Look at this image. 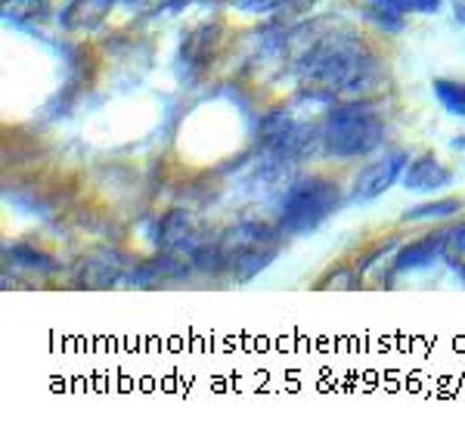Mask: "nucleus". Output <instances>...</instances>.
<instances>
[{
  "label": "nucleus",
  "mask_w": 465,
  "mask_h": 434,
  "mask_svg": "<svg viewBox=\"0 0 465 434\" xmlns=\"http://www.w3.org/2000/svg\"><path fill=\"white\" fill-rule=\"evenodd\" d=\"M304 87L317 100H360L379 78V65L354 35H326L298 63Z\"/></svg>",
  "instance_id": "obj_1"
},
{
  "label": "nucleus",
  "mask_w": 465,
  "mask_h": 434,
  "mask_svg": "<svg viewBox=\"0 0 465 434\" xmlns=\"http://www.w3.org/2000/svg\"><path fill=\"white\" fill-rule=\"evenodd\" d=\"M385 143V122L370 103L344 100L329 109L326 122L320 127V149L329 159H363Z\"/></svg>",
  "instance_id": "obj_2"
},
{
  "label": "nucleus",
  "mask_w": 465,
  "mask_h": 434,
  "mask_svg": "<svg viewBox=\"0 0 465 434\" xmlns=\"http://www.w3.org/2000/svg\"><path fill=\"white\" fill-rule=\"evenodd\" d=\"M341 205V190L329 177H304L292 183L280 208V230L292 236H304L317 230L329 214Z\"/></svg>",
  "instance_id": "obj_3"
},
{
  "label": "nucleus",
  "mask_w": 465,
  "mask_h": 434,
  "mask_svg": "<svg viewBox=\"0 0 465 434\" xmlns=\"http://www.w3.org/2000/svg\"><path fill=\"white\" fill-rule=\"evenodd\" d=\"M407 164H410V155L403 153V149H388L381 159L370 162L357 174L354 190H351V202H357V205H370V202H376L379 196H385V192L401 181V174L407 171Z\"/></svg>",
  "instance_id": "obj_4"
},
{
  "label": "nucleus",
  "mask_w": 465,
  "mask_h": 434,
  "mask_svg": "<svg viewBox=\"0 0 465 434\" xmlns=\"http://www.w3.org/2000/svg\"><path fill=\"white\" fill-rule=\"evenodd\" d=\"M258 252H276L273 233H270L264 223H239L221 242V258L230 261V264L245 258V254H258Z\"/></svg>",
  "instance_id": "obj_5"
},
{
  "label": "nucleus",
  "mask_w": 465,
  "mask_h": 434,
  "mask_svg": "<svg viewBox=\"0 0 465 434\" xmlns=\"http://www.w3.org/2000/svg\"><path fill=\"white\" fill-rule=\"evenodd\" d=\"M440 254H447V230L403 245L394 254V273H412V271H422V267H431Z\"/></svg>",
  "instance_id": "obj_6"
},
{
  "label": "nucleus",
  "mask_w": 465,
  "mask_h": 434,
  "mask_svg": "<svg viewBox=\"0 0 465 434\" xmlns=\"http://www.w3.org/2000/svg\"><path fill=\"white\" fill-rule=\"evenodd\" d=\"M447 183H453V171L444 168L434 155H419L403 171V186L410 192H434Z\"/></svg>",
  "instance_id": "obj_7"
},
{
  "label": "nucleus",
  "mask_w": 465,
  "mask_h": 434,
  "mask_svg": "<svg viewBox=\"0 0 465 434\" xmlns=\"http://www.w3.org/2000/svg\"><path fill=\"white\" fill-rule=\"evenodd\" d=\"M115 4L118 0H72L63 16H59V22L65 28H72V32H94L109 16V10Z\"/></svg>",
  "instance_id": "obj_8"
},
{
  "label": "nucleus",
  "mask_w": 465,
  "mask_h": 434,
  "mask_svg": "<svg viewBox=\"0 0 465 434\" xmlns=\"http://www.w3.org/2000/svg\"><path fill=\"white\" fill-rule=\"evenodd\" d=\"M434 96L450 115L465 118V81H450V78H434Z\"/></svg>",
  "instance_id": "obj_9"
},
{
  "label": "nucleus",
  "mask_w": 465,
  "mask_h": 434,
  "mask_svg": "<svg viewBox=\"0 0 465 434\" xmlns=\"http://www.w3.org/2000/svg\"><path fill=\"white\" fill-rule=\"evenodd\" d=\"M47 0H4V19L6 22H32V19H44L47 16Z\"/></svg>",
  "instance_id": "obj_10"
},
{
  "label": "nucleus",
  "mask_w": 465,
  "mask_h": 434,
  "mask_svg": "<svg viewBox=\"0 0 465 434\" xmlns=\"http://www.w3.org/2000/svg\"><path fill=\"white\" fill-rule=\"evenodd\" d=\"M462 208L460 199H440V202H425V205L419 208H410V212H403V221H438V217H453L456 212Z\"/></svg>",
  "instance_id": "obj_11"
},
{
  "label": "nucleus",
  "mask_w": 465,
  "mask_h": 434,
  "mask_svg": "<svg viewBox=\"0 0 465 434\" xmlns=\"http://www.w3.org/2000/svg\"><path fill=\"white\" fill-rule=\"evenodd\" d=\"M376 10L397 13V16H407V13H438L444 0H366Z\"/></svg>",
  "instance_id": "obj_12"
},
{
  "label": "nucleus",
  "mask_w": 465,
  "mask_h": 434,
  "mask_svg": "<svg viewBox=\"0 0 465 434\" xmlns=\"http://www.w3.org/2000/svg\"><path fill=\"white\" fill-rule=\"evenodd\" d=\"M313 0H232V6H236L239 13H254V16H261V13H276L282 10V6H292V10H307Z\"/></svg>",
  "instance_id": "obj_13"
},
{
  "label": "nucleus",
  "mask_w": 465,
  "mask_h": 434,
  "mask_svg": "<svg viewBox=\"0 0 465 434\" xmlns=\"http://www.w3.org/2000/svg\"><path fill=\"white\" fill-rule=\"evenodd\" d=\"M447 258L456 273H465V223L447 230Z\"/></svg>",
  "instance_id": "obj_14"
},
{
  "label": "nucleus",
  "mask_w": 465,
  "mask_h": 434,
  "mask_svg": "<svg viewBox=\"0 0 465 434\" xmlns=\"http://www.w3.org/2000/svg\"><path fill=\"white\" fill-rule=\"evenodd\" d=\"M381 32H403V16H397V13H388V10H376V6H370V13H366Z\"/></svg>",
  "instance_id": "obj_15"
},
{
  "label": "nucleus",
  "mask_w": 465,
  "mask_h": 434,
  "mask_svg": "<svg viewBox=\"0 0 465 434\" xmlns=\"http://www.w3.org/2000/svg\"><path fill=\"white\" fill-rule=\"evenodd\" d=\"M453 13L460 19V25H465V0H453Z\"/></svg>",
  "instance_id": "obj_16"
}]
</instances>
